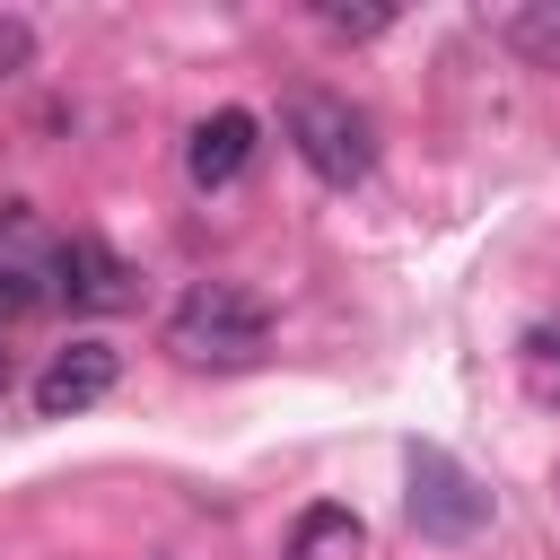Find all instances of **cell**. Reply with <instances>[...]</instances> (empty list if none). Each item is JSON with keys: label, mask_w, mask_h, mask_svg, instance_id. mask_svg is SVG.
<instances>
[{"label": "cell", "mask_w": 560, "mask_h": 560, "mask_svg": "<svg viewBox=\"0 0 560 560\" xmlns=\"http://www.w3.org/2000/svg\"><path fill=\"white\" fill-rule=\"evenodd\" d=\"M9 315H18V298H9V289H0V324H9Z\"/></svg>", "instance_id": "7c38bea8"}, {"label": "cell", "mask_w": 560, "mask_h": 560, "mask_svg": "<svg viewBox=\"0 0 560 560\" xmlns=\"http://www.w3.org/2000/svg\"><path fill=\"white\" fill-rule=\"evenodd\" d=\"M411 525H420L429 542H472V534L490 525V490H481L455 455L411 446Z\"/></svg>", "instance_id": "3957f363"}, {"label": "cell", "mask_w": 560, "mask_h": 560, "mask_svg": "<svg viewBox=\"0 0 560 560\" xmlns=\"http://www.w3.org/2000/svg\"><path fill=\"white\" fill-rule=\"evenodd\" d=\"M245 158H254V114H236V105L201 114V122H192V140H184V175H192L201 192L236 184V175H245Z\"/></svg>", "instance_id": "52a82bcc"}, {"label": "cell", "mask_w": 560, "mask_h": 560, "mask_svg": "<svg viewBox=\"0 0 560 560\" xmlns=\"http://www.w3.org/2000/svg\"><path fill=\"white\" fill-rule=\"evenodd\" d=\"M508 44H525V52L560 61V9H516V18H508Z\"/></svg>", "instance_id": "9c48e42d"}, {"label": "cell", "mask_w": 560, "mask_h": 560, "mask_svg": "<svg viewBox=\"0 0 560 560\" xmlns=\"http://www.w3.org/2000/svg\"><path fill=\"white\" fill-rule=\"evenodd\" d=\"M0 394H9V350H0Z\"/></svg>", "instance_id": "4fadbf2b"}, {"label": "cell", "mask_w": 560, "mask_h": 560, "mask_svg": "<svg viewBox=\"0 0 560 560\" xmlns=\"http://www.w3.org/2000/svg\"><path fill=\"white\" fill-rule=\"evenodd\" d=\"M122 376V350L114 341H61L44 368H35V420H79L114 394Z\"/></svg>", "instance_id": "277c9868"}, {"label": "cell", "mask_w": 560, "mask_h": 560, "mask_svg": "<svg viewBox=\"0 0 560 560\" xmlns=\"http://www.w3.org/2000/svg\"><path fill=\"white\" fill-rule=\"evenodd\" d=\"M52 298H70L79 315H114V306H131V262H122L114 245H96V236H61V280H52Z\"/></svg>", "instance_id": "8992f818"}, {"label": "cell", "mask_w": 560, "mask_h": 560, "mask_svg": "<svg viewBox=\"0 0 560 560\" xmlns=\"http://www.w3.org/2000/svg\"><path fill=\"white\" fill-rule=\"evenodd\" d=\"M359 551H368V525L341 499H315L298 516V534H289V560H359Z\"/></svg>", "instance_id": "ba28073f"}, {"label": "cell", "mask_w": 560, "mask_h": 560, "mask_svg": "<svg viewBox=\"0 0 560 560\" xmlns=\"http://www.w3.org/2000/svg\"><path fill=\"white\" fill-rule=\"evenodd\" d=\"M280 122H289V149H298L324 184H359V175L376 166V122H368L350 96H332V88H298Z\"/></svg>", "instance_id": "7a4b0ae2"}, {"label": "cell", "mask_w": 560, "mask_h": 560, "mask_svg": "<svg viewBox=\"0 0 560 560\" xmlns=\"http://www.w3.org/2000/svg\"><path fill=\"white\" fill-rule=\"evenodd\" d=\"M166 350L184 368H254L271 350V306L245 280H192L166 315Z\"/></svg>", "instance_id": "6da1fadb"}, {"label": "cell", "mask_w": 560, "mask_h": 560, "mask_svg": "<svg viewBox=\"0 0 560 560\" xmlns=\"http://www.w3.org/2000/svg\"><path fill=\"white\" fill-rule=\"evenodd\" d=\"M52 280H61V236H52L35 210H0V289L18 298V315L44 306Z\"/></svg>", "instance_id": "5b68a950"}, {"label": "cell", "mask_w": 560, "mask_h": 560, "mask_svg": "<svg viewBox=\"0 0 560 560\" xmlns=\"http://www.w3.org/2000/svg\"><path fill=\"white\" fill-rule=\"evenodd\" d=\"M534 341H542V350H560V341H551V332H534Z\"/></svg>", "instance_id": "5bb4252c"}, {"label": "cell", "mask_w": 560, "mask_h": 560, "mask_svg": "<svg viewBox=\"0 0 560 560\" xmlns=\"http://www.w3.org/2000/svg\"><path fill=\"white\" fill-rule=\"evenodd\" d=\"M26 61H35V26H26V18H9V9H0V79H18V70H26Z\"/></svg>", "instance_id": "30bf717a"}, {"label": "cell", "mask_w": 560, "mask_h": 560, "mask_svg": "<svg viewBox=\"0 0 560 560\" xmlns=\"http://www.w3.org/2000/svg\"><path fill=\"white\" fill-rule=\"evenodd\" d=\"M315 18H324V35H350V44H359V35H385V26H394L385 9H315Z\"/></svg>", "instance_id": "8fae6325"}]
</instances>
